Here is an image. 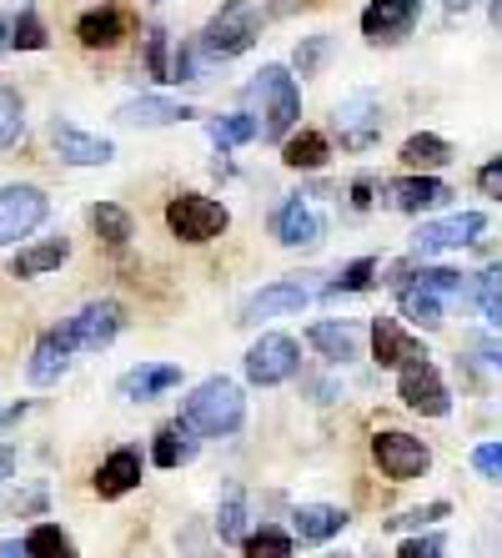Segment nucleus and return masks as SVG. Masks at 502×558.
Masks as SVG:
<instances>
[{"mask_svg":"<svg viewBox=\"0 0 502 558\" xmlns=\"http://www.w3.org/2000/svg\"><path fill=\"white\" fill-rule=\"evenodd\" d=\"M397 398L413 413H423V417H448L452 413V392H448V383H442V373L427 357H413V363L397 373Z\"/></svg>","mask_w":502,"mask_h":558,"instance_id":"1a4fd4ad","label":"nucleus"},{"mask_svg":"<svg viewBox=\"0 0 502 558\" xmlns=\"http://www.w3.org/2000/svg\"><path fill=\"white\" fill-rule=\"evenodd\" d=\"M347 523H352L347 508H336V504H302L292 513V533L302 544H327V538H336Z\"/></svg>","mask_w":502,"mask_h":558,"instance_id":"4be33fe9","label":"nucleus"},{"mask_svg":"<svg viewBox=\"0 0 502 558\" xmlns=\"http://www.w3.org/2000/svg\"><path fill=\"white\" fill-rule=\"evenodd\" d=\"M90 227H96V236H101L106 247H126L131 236H136L131 211L117 207V202H96V207H90Z\"/></svg>","mask_w":502,"mask_h":558,"instance_id":"cd10ccee","label":"nucleus"},{"mask_svg":"<svg viewBox=\"0 0 502 558\" xmlns=\"http://www.w3.org/2000/svg\"><path fill=\"white\" fill-rule=\"evenodd\" d=\"M15 478V442H0V488Z\"/></svg>","mask_w":502,"mask_h":558,"instance_id":"8fccbe9b","label":"nucleus"},{"mask_svg":"<svg viewBox=\"0 0 502 558\" xmlns=\"http://www.w3.org/2000/svg\"><path fill=\"white\" fill-rule=\"evenodd\" d=\"M71 257V242L65 236H46V242H36V247H21L11 257V272L26 282V277H46V272H56L61 262Z\"/></svg>","mask_w":502,"mask_h":558,"instance_id":"b1692460","label":"nucleus"},{"mask_svg":"<svg viewBox=\"0 0 502 558\" xmlns=\"http://www.w3.org/2000/svg\"><path fill=\"white\" fill-rule=\"evenodd\" d=\"M146 71H151V81H171V31L167 26L146 31Z\"/></svg>","mask_w":502,"mask_h":558,"instance_id":"58836bf2","label":"nucleus"},{"mask_svg":"<svg viewBox=\"0 0 502 558\" xmlns=\"http://www.w3.org/2000/svg\"><path fill=\"white\" fill-rule=\"evenodd\" d=\"M352 207L357 211L372 207V177H357V182H352Z\"/></svg>","mask_w":502,"mask_h":558,"instance_id":"09e8293b","label":"nucleus"},{"mask_svg":"<svg viewBox=\"0 0 502 558\" xmlns=\"http://www.w3.org/2000/svg\"><path fill=\"white\" fill-rule=\"evenodd\" d=\"M448 554V544H442L438 533H427V538H407V544L397 548V558H442Z\"/></svg>","mask_w":502,"mask_h":558,"instance_id":"49530a36","label":"nucleus"},{"mask_svg":"<svg viewBox=\"0 0 502 558\" xmlns=\"http://www.w3.org/2000/svg\"><path fill=\"white\" fill-rule=\"evenodd\" d=\"M11 51V21H5V15H0V56Z\"/></svg>","mask_w":502,"mask_h":558,"instance_id":"864d4df0","label":"nucleus"},{"mask_svg":"<svg viewBox=\"0 0 502 558\" xmlns=\"http://www.w3.org/2000/svg\"><path fill=\"white\" fill-rule=\"evenodd\" d=\"M26 413H30V403H11V408H0V428H11V423H21Z\"/></svg>","mask_w":502,"mask_h":558,"instance_id":"3c124183","label":"nucleus"},{"mask_svg":"<svg viewBox=\"0 0 502 558\" xmlns=\"http://www.w3.org/2000/svg\"><path fill=\"white\" fill-rule=\"evenodd\" d=\"M167 227H171V236L201 247V242H217V236L232 227V211L221 207V202H211V196H201V192H181V196L167 202Z\"/></svg>","mask_w":502,"mask_h":558,"instance_id":"20e7f679","label":"nucleus"},{"mask_svg":"<svg viewBox=\"0 0 502 558\" xmlns=\"http://www.w3.org/2000/svg\"><path fill=\"white\" fill-rule=\"evenodd\" d=\"M246 101H252V121H257L261 142H286V131L302 121V86L286 65H261L246 86Z\"/></svg>","mask_w":502,"mask_h":558,"instance_id":"f257e3e1","label":"nucleus"},{"mask_svg":"<svg viewBox=\"0 0 502 558\" xmlns=\"http://www.w3.org/2000/svg\"><path fill=\"white\" fill-rule=\"evenodd\" d=\"M176 423L186 433H196V438H232L246 423V398L232 377H207V383L181 403Z\"/></svg>","mask_w":502,"mask_h":558,"instance_id":"f03ea898","label":"nucleus"},{"mask_svg":"<svg viewBox=\"0 0 502 558\" xmlns=\"http://www.w3.org/2000/svg\"><path fill=\"white\" fill-rule=\"evenodd\" d=\"M413 287H423V292H432V298H442V292H463V272H452V267H423V272H413Z\"/></svg>","mask_w":502,"mask_h":558,"instance_id":"79ce46f5","label":"nucleus"},{"mask_svg":"<svg viewBox=\"0 0 502 558\" xmlns=\"http://www.w3.org/2000/svg\"><path fill=\"white\" fill-rule=\"evenodd\" d=\"M176 544H181V558H217V548H211V538H207L201 523H186Z\"/></svg>","mask_w":502,"mask_h":558,"instance_id":"37998d69","label":"nucleus"},{"mask_svg":"<svg viewBox=\"0 0 502 558\" xmlns=\"http://www.w3.org/2000/svg\"><path fill=\"white\" fill-rule=\"evenodd\" d=\"M448 513H452L448 504H427V508L402 513V519H387V529H423V523H438V519H448Z\"/></svg>","mask_w":502,"mask_h":558,"instance_id":"c03bdc74","label":"nucleus"},{"mask_svg":"<svg viewBox=\"0 0 502 558\" xmlns=\"http://www.w3.org/2000/svg\"><path fill=\"white\" fill-rule=\"evenodd\" d=\"M488 15H492V31H502V0H492Z\"/></svg>","mask_w":502,"mask_h":558,"instance_id":"6e6d98bb","label":"nucleus"},{"mask_svg":"<svg viewBox=\"0 0 502 558\" xmlns=\"http://www.w3.org/2000/svg\"><path fill=\"white\" fill-rule=\"evenodd\" d=\"M296 367H302V348L286 332H261V342H252L246 352V377L257 388H277V383H292Z\"/></svg>","mask_w":502,"mask_h":558,"instance_id":"6e6552de","label":"nucleus"},{"mask_svg":"<svg viewBox=\"0 0 502 558\" xmlns=\"http://www.w3.org/2000/svg\"><path fill=\"white\" fill-rule=\"evenodd\" d=\"M311 302V287L307 282H267L261 292H252L242 307V317L236 323H267V317H286V312H302Z\"/></svg>","mask_w":502,"mask_h":558,"instance_id":"2eb2a0df","label":"nucleus"},{"mask_svg":"<svg viewBox=\"0 0 502 558\" xmlns=\"http://www.w3.org/2000/svg\"><path fill=\"white\" fill-rule=\"evenodd\" d=\"M142 453L136 448H117V453H106L101 468H96V494L101 498H126L131 488H142Z\"/></svg>","mask_w":502,"mask_h":558,"instance_id":"aec40b11","label":"nucleus"},{"mask_svg":"<svg viewBox=\"0 0 502 558\" xmlns=\"http://www.w3.org/2000/svg\"><path fill=\"white\" fill-rule=\"evenodd\" d=\"M387 192V202L397 211H432V207H442L452 196V186L448 182H438V177H417V171H407V177H392V182L382 186Z\"/></svg>","mask_w":502,"mask_h":558,"instance_id":"f3484780","label":"nucleus"},{"mask_svg":"<svg viewBox=\"0 0 502 558\" xmlns=\"http://www.w3.org/2000/svg\"><path fill=\"white\" fill-rule=\"evenodd\" d=\"M442 5H448V11H452V15H457V11H473L477 0H442Z\"/></svg>","mask_w":502,"mask_h":558,"instance_id":"5fc2aeb1","label":"nucleus"},{"mask_svg":"<svg viewBox=\"0 0 502 558\" xmlns=\"http://www.w3.org/2000/svg\"><path fill=\"white\" fill-rule=\"evenodd\" d=\"M121 327H126V307L101 298V302H86L76 317H65L61 332H65V342H71V352H101L121 338Z\"/></svg>","mask_w":502,"mask_h":558,"instance_id":"39448f33","label":"nucleus"},{"mask_svg":"<svg viewBox=\"0 0 502 558\" xmlns=\"http://www.w3.org/2000/svg\"><path fill=\"white\" fill-rule=\"evenodd\" d=\"M473 468L482 473V478L498 483L502 478V442H482V448H473Z\"/></svg>","mask_w":502,"mask_h":558,"instance_id":"a18cd8bd","label":"nucleus"},{"mask_svg":"<svg viewBox=\"0 0 502 558\" xmlns=\"http://www.w3.org/2000/svg\"><path fill=\"white\" fill-rule=\"evenodd\" d=\"M46 217H51V196L40 192V186H26V182L0 186V247H15Z\"/></svg>","mask_w":502,"mask_h":558,"instance_id":"423d86ee","label":"nucleus"},{"mask_svg":"<svg viewBox=\"0 0 502 558\" xmlns=\"http://www.w3.org/2000/svg\"><path fill=\"white\" fill-rule=\"evenodd\" d=\"M246 558H292V533L282 529H261L246 538Z\"/></svg>","mask_w":502,"mask_h":558,"instance_id":"ea45409f","label":"nucleus"},{"mask_svg":"<svg viewBox=\"0 0 502 558\" xmlns=\"http://www.w3.org/2000/svg\"><path fill=\"white\" fill-rule=\"evenodd\" d=\"M397 156H402V167H407V171H417V177H423V171H438V167H448V161H452V146L442 142V136H432V131H423V136H407Z\"/></svg>","mask_w":502,"mask_h":558,"instance_id":"a878e982","label":"nucleus"},{"mask_svg":"<svg viewBox=\"0 0 502 558\" xmlns=\"http://www.w3.org/2000/svg\"><path fill=\"white\" fill-rule=\"evenodd\" d=\"M372 357H377V367H407L413 357H427V352L402 332L397 317H377L372 323Z\"/></svg>","mask_w":502,"mask_h":558,"instance_id":"5701e85b","label":"nucleus"},{"mask_svg":"<svg viewBox=\"0 0 502 558\" xmlns=\"http://www.w3.org/2000/svg\"><path fill=\"white\" fill-rule=\"evenodd\" d=\"M327 156H332V146H327L322 131H296L292 142L282 146V161L292 171H317V167H327Z\"/></svg>","mask_w":502,"mask_h":558,"instance_id":"c85d7f7f","label":"nucleus"},{"mask_svg":"<svg viewBox=\"0 0 502 558\" xmlns=\"http://www.w3.org/2000/svg\"><path fill=\"white\" fill-rule=\"evenodd\" d=\"M482 232H488V217H482V211H457V217H442V221H423L413 232V252L417 257L457 252V247H473Z\"/></svg>","mask_w":502,"mask_h":558,"instance_id":"9b49d317","label":"nucleus"},{"mask_svg":"<svg viewBox=\"0 0 502 558\" xmlns=\"http://www.w3.org/2000/svg\"><path fill=\"white\" fill-rule=\"evenodd\" d=\"M26 554L30 558H76V544H71V533L61 523H36L26 533Z\"/></svg>","mask_w":502,"mask_h":558,"instance_id":"72a5a7b5","label":"nucleus"},{"mask_svg":"<svg viewBox=\"0 0 502 558\" xmlns=\"http://www.w3.org/2000/svg\"><path fill=\"white\" fill-rule=\"evenodd\" d=\"M327 558H347V554H327Z\"/></svg>","mask_w":502,"mask_h":558,"instance_id":"13d9d810","label":"nucleus"},{"mask_svg":"<svg viewBox=\"0 0 502 558\" xmlns=\"http://www.w3.org/2000/svg\"><path fill=\"white\" fill-rule=\"evenodd\" d=\"M417 15H423V0H372L362 11V36L372 46H397V40L413 36Z\"/></svg>","mask_w":502,"mask_h":558,"instance_id":"f8f14e48","label":"nucleus"},{"mask_svg":"<svg viewBox=\"0 0 502 558\" xmlns=\"http://www.w3.org/2000/svg\"><path fill=\"white\" fill-rule=\"evenodd\" d=\"M402 317L413 327H423V332H438L442 327V302L432 298V292H423V287H402Z\"/></svg>","mask_w":502,"mask_h":558,"instance_id":"473e14b6","label":"nucleus"},{"mask_svg":"<svg viewBox=\"0 0 502 558\" xmlns=\"http://www.w3.org/2000/svg\"><path fill=\"white\" fill-rule=\"evenodd\" d=\"M477 192L492 196V202H502V156H492L488 167L477 171Z\"/></svg>","mask_w":502,"mask_h":558,"instance_id":"de8ad7c7","label":"nucleus"},{"mask_svg":"<svg viewBox=\"0 0 502 558\" xmlns=\"http://www.w3.org/2000/svg\"><path fill=\"white\" fill-rule=\"evenodd\" d=\"M171 81H176V86H211V81H217V65L201 51V40H196V46H176V56H171Z\"/></svg>","mask_w":502,"mask_h":558,"instance_id":"bb28decb","label":"nucleus"},{"mask_svg":"<svg viewBox=\"0 0 502 558\" xmlns=\"http://www.w3.org/2000/svg\"><path fill=\"white\" fill-rule=\"evenodd\" d=\"M327 56H332V36H307L302 40V46H296V71H302V76H317V71H322L327 65Z\"/></svg>","mask_w":502,"mask_h":558,"instance_id":"a19ab883","label":"nucleus"},{"mask_svg":"<svg viewBox=\"0 0 502 558\" xmlns=\"http://www.w3.org/2000/svg\"><path fill=\"white\" fill-rule=\"evenodd\" d=\"M51 146L65 167H106V161H117V146L106 136H90L76 121H61V117L51 121Z\"/></svg>","mask_w":502,"mask_h":558,"instance_id":"ddd939ff","label":"nucleus"},{"mask_svg":"<svg viewBox=\"0 0 502 558\" xmlns=\"http://www.w3.org/2000/svg\"><path fill=\"white\" fill-rule=\"evenodd\" d=\"M71 342H65L61 327H46L36 338V348H30V363H26V377L36 383V388H51V383H61L65 373H71Z\"/></svg>","mask_w":502,"mask_h":558,"instance_id":"dca6fc26","label":"nucleus"},{"mask_svg":"<svg viewBox=\"0 0 502 558\" xmlns=\"http://www.w3.org/2000/svg\"><path fill=\"white\" fill-rule=\"evenodd\" d=\"M477 307L492 327H502V262H492L488 272L477 277Z\"/></svg>","mask_w":502,"mask_h":558,"instance_id":"4c0bfd02","label":"nucleus"},{"mask_svg":"<svg viewBox=\"0 0 502 558\" xmlns=\"http://www.w3.org/2000/svg\"><path fill=\"white\" fill-rule=\"evenodd\" d=\"M46 46H51V36L40 26V15L26 5V11L11 21V51H46Z\"/></svg>","mask_w":502,"mask_h":558,"instance_id":"c9c22d12","label":"nucleus"},{"mask_svg":"<svg viewBox=\"0 0 502 558\" xmlns=\"http://www.w3.org/2000/svg\"><path fill=\"white\" fill-rule=\"evenodd\" d=\"M207 136L221 146V151H232V146L257 142V121H252V111H232V117H207Z\"/></svg>","mask_w":502,"mask_h":558,"instance_id":"7c9ffc66","label":"nucleus"},{"mask_svg":"<svg viewBox=\"0 0 502 558\" xmlns=\"http://www.w3.org/2000/svg\"><path fill=\"white\" fill-rule=\"evenodd\" d=\"M176 383H181L176 363H142V367H131V373L117 377V398L121 403H151V398L171 392Z\"/></svg>","mask_w":502,"mask_h":558,"instance_id":"a211bd4d","label":"nucleus"},{"mask_svg":"<svg viewBox=\"0 0 502 558\" xmlns=\"http://www.w3.org/2000/svg\"><path fill=\"white\" fill-rule=\"evenodd\" d=\"M277 242L282 247H317L322 242V217L302 202V196H286L282 211H277Z\"/></svg>","mask_w":502,"mask_h":558,"instance_id":"412c9836","label":"nucleus"},{"mask_svg":"<svg viewBox=\"0 0 502 558\" xmlns=\"http://www.w3.org/2000/svg\"><path fill=\"white\" fill-rule=\"evenodd\" d=\"M372 458H377V468H382L387 478H397V483H413V478H423L427 468H432L427 442L413 438V433H397V428L377 433V438H372Z\"/></svg>","mask_w":502,"mask_h":558,"instance_id":"9d476101","label":"nucleus"},{"mask_svg":"<svg viewBox=\"0 0 502 558\" xmlns=\"http://www.w3.org/2000/svg\"><path fill=\"white\" fill-rule=\"evenodd\" d=\"M196 458V438L186 428H161L156 433V442H151V463L156 468H181V463H192Z\"/></svg>","mask_w":502,"mask_h":558,"instance_id":"c756f323","label":"nucleus"},{"mask_svg":"<svg viewBox=\"0 0 502 558\" xmlns=\"http://www.w3.org/2000/svg\"><path fill=\"white\" fill-rule=\"evenodd\" d=\"M76 40L86 51H117L121 40H126V11L121 5H96L76 21Z\"/></svg>","mask_w":502,"mask_h":558,"instance_id":"6ab92c4d","label":"nucleus"},{"mask_svg":"<svg viewBox=\"0 0 502 558\" xmlns=\"http://www.w3.org/2000/svg\"><path fill=\"white\" fill-rule=\"evenodd\" d=\"M336 136H342V151H372L382 142V101H377V92H347L336 101Z\"/></svg>","mask_w":502,"mask_h":558,"instance_id":"0eeeda50","label":"nucleus"},{"mask_svg":"<svg viewBox=\"0 0 502 558\" xmlns=\"http://www.w3.org/2000/svg\"><path fill=\"white\" fill-rule=\"evenodd\" d=\"M26 131V101L15 86H0V151H11Z\"/></svg>","mask_w":502,"mask_h":558,"instance_id":"f704fd0d","label":"nucleus"},{"mask_svg":"<svg viewBox=\"0 0 502 558\" xmlns=\"http://www.w3.org/2000/svg\"><path fill=\"white\" fill-rule=\"evenodd\" d=\"M307 342L322 352L327 363H347V357H357V348H362V327L357 323H317L307 332Z\"/></svg>","mask_w":502,"mask_h":558,"instance_id":"393cba45","label":"nucleus"},{"mask_svg":"<svg viewBox=\"0 0 502 558\" xmlns=\"http://www.w3.org/2000/svg\"><path fill=\"white\" fill-rule=\"evenodd\" d=\"M488 367H498V373H502V348H498V352H488Z\"/></svg>","mask_w":502,"mask_h":558,"instance_id":"4d7b16f0","label":"nucleus"},{"mask_svg":"<svg viewBox=\"0 0 502 558\" xmlns=\"http://www.w3.org/2000/svg\"><path fill=\"white\" fill-rule=\"evenodd\" d=\"M372 277H377V262L372 257L347 262V267L327 282V298H342V292H367V287H372Z\"/></svg>","mask_w":502,"mask_h":558,"instance_id":"e433bc0d","label":"nucleus"},{"mask_svg":"<svg viewBox=\"0 0 502 558\" xmlns=\"http://www.w3.org/2000/svg\"><path fill=\"white\" fill-rule=\"evenodd\" d=\"M261 36V11L252 0H226L207 26H201V51L211 61H232V56H246Z\"/></svg>","mask_w":502,"mask_h":558,"instance_id":"7ed1b4c3","label":"nucleus"},{"mask_svg":"<svg viewBox=\"0 0 502 558\" xmlns=\"http://www.w3.org/2000/svg\"><path fill=\"white\" fill-rule=\"evenodd\" d=\"M217 533H221V544H246V538H252V523H246V494H242V488H232V494L221 498Z\"/></svg>","mask_w":502,"mask_h":558,"instance_id":"2f4dec72","label":"nucleus"},{"mask_svg":"<svg viewBox=\"0 0 502 558\" xmlns=\"http://www.w3.org/2000/svg\"><path fill=\"white\" fill-rule=\"evenodd\" d=\"M0 558H30L26 554V538H5V544H0Z\"/></svg>","mask_w":502,"mask_h":558,"instance_id":"603ef678","label":"nucleus"},{"mask_svg":"<svg viewBox=\"0 0 502 558\" xmlns=\"http://www.w3.org/2000/svg\"><path fill=\"white\" fill-rule=\"evenodd\" d=\"M498 483H502V478H498Z\"/></svg>","mask_w":502,"mask_h":558,"instance_id":"bf43d9fd","label":"nucleus"},{"mask_svg":"<svg viewBox=\"0 0 502 558\" xmlns=\"http://www.w3.org/2000/svg\"><path fill=\"white\" fill-rule=\"evenodd\" d=\"M196 111L186 101H171V96H131V101L117 106V121L121 126H136V131H161V126H181L192 121Z\"/></svg>","mask_w":502,"mask_h":558,"instance_id":"4468645a","label":"nucleus"}]
</instances>
